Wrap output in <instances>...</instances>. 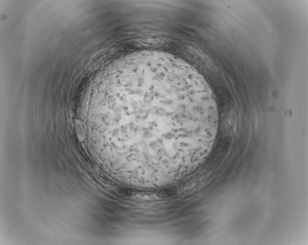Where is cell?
<instances>
[{"mask_svg":"<svg viewBox=\"0 0 308 245\" xmlns=\"http://www.w3.org/2000/svg\"><path fill=\"white\" fill-rule=\"evenodd\" d=\"M132 198L139 201H154L161 199L159 195L154 193H138L133 194Z\"/></svg>","mask_w":308,"mask_h":245,"instance_id":"cell-2","label":"cell"},{"mask_svg":"<svg viewBox=\"0 0 308 245\" xmlns=\"http://www.w3.org/2000/svg\"><path fill=\"white\" fill-rule=\"evenodd\" d=\"M107 77L109 126L131 140L138 166L166 170L207 157L218 111L211 88L195 68L165 52L143 51L119 60Z\"/></svg>","mask_w":308,"mask_h":245,"instance_id":"cell-1","label":"cell"}]
</instances>
